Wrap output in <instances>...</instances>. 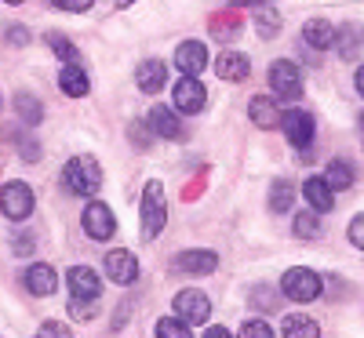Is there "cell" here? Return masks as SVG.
Returning a JSON list of instances; mask_svg holds the SVG:
<instances>
[{
	"label": "cell",
	"instance_id": "1",
	"mask_svg": "<svg viewBox=\"0 0 364 338\" xmlns=\"http://www.w3.org/2000/svg\"><path fill=\"white\" fill-rule=\"evenodd\" d=\"M139 219H142V236L154 240L164 222H168V204H164V186L161 182H146L142 190V204H139Z\"/></svg>",
	"mask_w": 364,
	"mask_h": 338
},
{
	"label": "cell",
	"instance_id": "2",
	"mask_svg": "<svg viewBox=\"0 0 364 338\" xmlns=\"http://www.w3.org/2000/svg\"><path fill=\"white\" fill-rule=\"evenodd\" d=\"M63 182H66V190L77 193V197H91V193H99V182H102V171L95 164V157H73L63 171Z\"/></svg>",
	"mask_w": 364,
	"mask_h": 338
},
{
	"label": "cell",
	"instance_id": "3",
	"mask_svg": "<svg viewBox=\"0 0 364 338\" xmlns=\"http://www.w3.org/2000/svg\"><path fill=\"white\" fill-rule=\"evenodd\" d=\"M281 291H284L291 302H314V298L324 291V284H321V276H317L314 269L295 266V269H288V273L281 276Z\"/></svg>",
	"mask_w": 364,
	"mask_h": 338
},
{
	"label": "cell",
	"instance_id": "4",
	"mask_svg": "<svg viewBox=\"0 0 364 338\" xmlns=\"http://www.w3.org/2000/svg\"><path fill=\"white\" fill-rule=\"evenodd\" d=\"M269 87L281 102H295L302 95V73L291 58H277V62L269 66Z\"/></svg>",
	"mask_w": 364,
	"mask_h": 338
},
{
	"label": "cell",
	"instance_id": "5",
	"mask_svg": "<svg viewBox=\"0 0 364 338\" xmlns=\"http://www.w3.org/2000/svg\"><path fill=\"white\" fill-rule=\"evenodd\" d=\"M171 310H175V317L186 324V327H197V324H208V317H211V302H208L204 291L186 288V291H178V295H175Z\"/></svg>",
	"mask_w": 364,
	"mask_h": 338
},
{
	"label": "cell",
	"instance_id": "6",
	"mask_svg": "<svg viewBox=\"0 0 364 338\" xmlns=\"http://www.w3.org/2000/svg\"><path fill=\"white\" fill-rule=\"evenodd\" d=\"M33 190L26 186V182H8L4 190H0V211L8 214L15 222H26L29 214H33Z\"/></svg>",
	"mask_w": 364,
	"mask_h": 338
},
{
	"label": "cell",
	"instance_id": "7",
	"mask_svg": "<svg viewBox=\"0 0 364 338\" xmlns=\"http://www.w3.org/2000/svg\"><path fill=\"white\" fill-rule=\"evenodd\" d=\"M281 128H284V138L295 146V149H306L314 142V116L306 109H288L281 116Z\"/></svg>",
	"mask_w": 364,
	"mask_h": 338
},
{
	"label": "cell",
	"instance_id": "8",
	"mask_svg": "<svg viewBox=\"0 0 364 338\" xmlns=\"http://www.w3.org/2000/svg\"><path fill=\"white\" fill-rule=\"evenodd\" d=\"M171 99H175V113H200L204 102H208V91H204V84L197 77H182L175 84Z\"/></svg>",
	"mask_w": 364,
	"mask_h": 338
},
{
	"label": "cell",
	"instance_id": "9",
	"mask_svg": "<svg viewBox=\"0 0 364 338\" xmlns=\"http://www.w3.org/2000/svg\"><path fill=\"white\" fill-rule=\"evenodd\" d=\"M84 233L91 240H109L117 233V219H113V211L99 200H91L87 211H84Z\"/></svg>",
	"mask_w": 364,
	"mask_h": 338
},
{
	"label": "cell",
	"instance_id": "10",
	"mask_svg": "<svg viewBox=\"0 0 364 338\" xmlns=\"http://www.w3.org/2000/svg\"><path fill=\"white\" fill-rule=\"evenodd\" d=\"M66 284H70V295L80 298V302H95L102 295V280L95 276V269H87V266H73L66 273Z\"/></svg>",
	"mask_w": 364,
	"mask_h": 338
},
{
	"label": "cell",
	"instance_id": "11",
	"mask_svg": "<svg viewBox=\"0 0 364 338\" xmlns=\"http://www.w3.org/2000/svg\"><path fill=\"white\" fill-rule=\"evenodd\" d=\"M106 276L113 284H120V288L135 284L139 280V258L132 251H109L106 255Z\"/></svg>",
	"mask_w": 364,
	"mask_h": 338
},
{
	"label": "cell",
	"instance_id": "12",
	"mask_svg": "<svg viewBox=\"0 0 364 338\" xmlns=\"http://www.w3.org/2000/svg\"><path fill=\"white\" fill-rule=\"evenodd\" d=\"M22 284L29 295H37V298H48L58 291V273L48 266V262H37V266H29L26 276H22Z\"/></svg>",
	"mask_w": 364,
	"mask_h": 338
},
{
	"label": "cell",
	"instance_id": "13",
	"mask_svg": "<svg viewBox=\"0 0 364 338\" xmlns=\"http://www.w3.org/2000/svg\"><path fill=\"white\" fill-rule=\"evenodd\" d=\"M175 66L186 77H200L204 66H208V48L200 40H182L178 51H175Z\"/></svg>",
	"mask_w": 364,
	"mask_h": 338
},
{
	"label": "cell",
	"instance_id": "14",
	"mask_svg": "<svg viewBox=\"0 0 364 338\" xmlns=\"http://www.w3.org/2000/svg\"><path fill=\"white\" fill-rule=\"evenodd\" d=\"M248 116L255 120V128L273 131V128H281V116H284V109L277 106V99H269V95H255V99L248 102Z\"/></svg>",
	"mask_w": 364,
	"mask_h": 338
},
{
	"label": "cell",
	"instance_id": "15",
	"mask_svg": "<svg viewBox=\"0 0 364 338\" xmlns=\"http://www.w3.org/2000/svg\"><path fill=\"white\" fill-rule=\"evenodd\" d=\"M149 131L161 135V138H171V142H182V138H186V128H182L178 113L168 109V106H157L154 113H149Z\"/></svg>",
	"mask_w": 364,
	"mask_h": 338
},
{
	"label": "cell",
	"instance_id": "16",
	"mask_svg": "<svg viewBox=\"0 0 364 338\" xmlns=\"http://www.w3.org/2000/svg\"><path fill=\"white\" fill-rule=\"evenodd\" d=\"M302 197H306L310 211H317V214H324V211L336 207V193H331V186H328L324 178H317V175L306 178V186H302Z\"/></svg>",
	"mask_w": 364,
	"mask_h": 338
},
{
	"label": "cell",
	"instance_id": "17",
	"mask_svg": "<svg viewBox=\"0 0 364 338\" xmlns=\"http://www.w3.org/2000/svg\"><path fill=\"white\" fill-rule=\"evenodd\" d=\"M215 73L230 84H240L252 73V62H248V55H240V51H223L219 62H215Z\"/></svg>",
	"mask_w": 364,
	"mask_h": 338
},
{
	"label": "cell",
	"instance_id": "18",
	"mask_svg": "<svg viewBox=\"0 0 364 338\" xmlns=\"http://www.w3.org/2000/svg\"><path fill=\"white\" fill-rule=\"evenodd\" d=\"M135 80H139V91H146V95H157V91L168 84V66L157 62V58H149V62L139 66Z\"/></svg>",
	"mask_w": 364,
	"mask_h": 338
},
{
	"label": "cell",
	"instance_id": "19",
	"mask_svg": "<svg viewBox=\"0 0 364 338\" xmlns=\"http://www.w3.org/2000/svg\"><path fill=\"white\" fill-rule=\"evenodd\" d=\"M302 40H306L310 48H331L336 44V26L324 22V18H310L306 26H302Z\"/></svg>",
	"mask_w": 364,
	"mask_h": 338
},
{
	"label": "cell",
	"instance_id": "20",
	"mask_svg": "<svg viewBox=\"0 0 364 338\" xmlns=\"http://www.w3.org/2000/svg\"><path fill=\"white\" fill-rule=\"evenodd\" d=\"M58 87H63L70 99H84L91 91V80H87V73L80 66H66L63 73H58Z\"/></svg>",
	"mask_w": 364,
	"mask_h": 338
},
{
	"label": "cell",
	"instance_id": "21",
	"mask_svg": "<svg viewBox=\"0 0 364 338\" xmlns=\"http://www.w3.org/2000/svg\"><path fill=\"white\" fill-rule=\"evenodd\" d=\"M324 182L331 186V193H336V190H350L353 182H357V171H353L350 160L339 157V160H331V164H328V178H324Z\"/></svg>",
	"mask_w": 364,
	"mask_h": 338
},
{
	"label": "cell",
	"instance_id": "22",
	"mask_svg": "<svg viewBox=\"0 0 364 338\" xmlns=\"http://www.w3.org/2000/svg\"><path fill=\"white\" fill-rule=\"evenodd\" d=\"M219 258L215 251H182L178 255V269H186V273H215Z\"/></svg>",
	"mask_w": 364,
	"mask_h": 338
},
{
	"label": "cell",
	"instance_id": "23",
	"mask_svg": "<svg viewBox=\"0 0 364 338\" xmlns=\"http://www.w3.org/2000/svg\"><path fill=\"white\" fill-rule=\"evenodd\" d=\"M284 338H321V327H317V320L314 317H302V313H295V317H284Z\"/></svg>",
	"mask_w": 364,
	"mask_h": 338
},
{
	"label": "cell",
	"instance_id": "24",
	"mask_svg": "<svg viewBox=\"0 0 364 338\" xmlns=\"http://www.w3.org/2000/svg\"><path fill=\"white\" fill-rule=\"evenodd\" d=\"M321 214L317 211H302V214H295V236L299 240H317L321 236Z\"/></svg>",
	"mask_w": 364,
	"mask_h": 338
},
{
	"label": "cell",
	"instance_id": "25",
	"mask_svg": "<svg viewBox=\"0 0 364 338\" xmlns=\"http://www.w3.org/2000/svg\"><path fill=\"white\" fill-rule=\"evenodd\" d=\"M291 200H295V190H291V182H284V178H277L269 186V211H288L291 207Z\"/></svg>",
	"mask_w": 364,
	"mask_h": 338
},
{
	"label": "cell",
	"instance_id": "26",
	"mask_svg": "<svg viewBox=\"0 0 364 338\" xmlns=\"http://www.w3.org/2000/svg\"><path fill=\"white\" fill-rule=\"evenodd\" d=\"M44 40H48V48H51V51H55L58 58H63L66 66H77V58H80V51L73 48V40H66L63 33H48Z\"/></svg>",
	"mask_w": 364,
	"mask_h": 338
},
{
	"label": "cell",
	"instance_id": "27",
	"mask_svg": "<svg viewBox=\"0 0 364 338\" xmlns=\"http://www.w3.org/2000/svg\"><path fill=\"white\" fill-rule=\"evenodd\" d=\"M157 338H193V331L178 317H161L157 320Z\"/></svg>",
	"mask_w": 364,
	"mask_h": 338
},
{
	"label": "cell",
	"instance_id": "28",
	"mask_svg": "<svg viewBox=\"0 0 364 338\" xmlns=\"http://www.w3.org/2000/svg\"><path fill=\"white\" fill-rule=\"evenodd\" d=\"M15 106H18V113L29 120V124H37V120L44 116V109H41V102L33 99V95H22V91H18V95H15Z\"/></svg>",
	"mask_w": 364,
	"mask_h": 338
},
{
	"label": "cell",
	"instance_id": "29",
	"mask_svg": "<svg viewBox=\"0 0 364 338\" xmlns=\"http://www.w3.org/2000/svg\"><path fill=\"white\" fill-rule=\"evenodd\" d=\"M237 29H240V22L230 15V22H223V15H215L211 18V33H215L219 40H226V37H237Z\"/></svg>",
	"mask_w": 364,
	"mask_h": 338
},
{
	"label": "cell",
	"instance_id": "30",
	"mask_svg": "<svg viewBox=\"0 0 364 338\" xmlns=\"http://www.w3.org/2000/svg\"><path fill=\"white\" fill-rule=\"evenodd\" d=\"M237 338H273V331H269V324L266 320H248L245 327H240V334Z\"/></svg>",
	"mask_w": 364,
	"mask_h": 338
},
{
	"label": "cell",
	"instance_id": "31",
	"mask_svg": "<svg viewBox=\"0 0 364 338\" xmlns=\"http://www.w3.org/2000/svg\"><path fill=\"white\" fill-rule=\"evenodd\" d=\"M277 26H281V15L277 11H259V33L262 37H273V33H277Z\"/></svg>",
	"mask_w": 364,
	"mask_h": 338
},
{
	"label": "cell",
	"instance_id": "32",
	"mask_svg": "<svg viewBox=\"0 0 364 338\" xmlns=\"http://www.w3.org/2000/svg\"><path fill=\"white\" fill-rule=\"evenodd\" d=\"M128 135H132V142H135V146H142V149H146L149 142H154V138H149V135H154V131H149V120H135V124L128 128Z\"/></svg>",
	"mask_w": 364,
	"mask_h": 338
},
{
	"label": "cell",
	"instance_id": "33",
	"mask_svg": "<svg viewBox=\"0 0 364 338\" xmlns=\"http://www.w3.org/2000/svg\"><path fill=\"white\" fill-rule=\"evenodd\" d=\"M70 313H73L77 320H91V317H95V305L80 302V298H70Z\"/></svg>",
	"mask_w": 364,
	"mask_h": 338
},
{
	"label": "cell",
	"instance_id": "34",
	"mask_svg": "<svg viewBox=\"0 0 364 338\" xmlns=\"http://www.w3.org/2000/svg\"><path fill=\"white\" fill-rule=\"evenodd\" d=\"M339 51H343V58H357V51H360V48H357V33H353L350 26L343 29V48H339Z\"/></svg>",
	"mask_w": 364,
	"mask_h": 338
},
{
	"label": "cell",
	"instance_id": "35",
	"mask_svg": "<svg viewBox=\"0 0 364 338\" xmlns=\"http://www.w3.org/2000/svg\"><path fill=\"white\" fill-rule=\"evenodd\" d=\"M48 4H55V8H63V11H87L95 0H48Z\"/></svg>",
	"mask_w": 364,
	"mask_h": 338
},
{
	"label": "cell",
	"instance_id": "36",
	"mask_svg": "<svg viewBox=\"0 0 364 338\" xmlns=\"http://www.w3.org/2000/svg\"><path fill=\"white\" fill-rule=\"evenodd\" d=\"M350 240H353L357 248L364 251V214H357V219L350 222Z\"/></svg>",
	"mask_w": 364,
	"mask_h": 338
},
{
	"label": "cell",
	"instance_id": "37",
	"mask_svg": "<svg viewBox=\"0 0 364 338\" xmlns=\"http://www.w3.org/2000/svg\"><path fill=\"white\" fill-rule=\"evenodd\" d=\"M37 338H73V334H70L63 324H55V320H51V324H44V327H41V334H37Z\"/></svg>",
	"mask_w": 364,
	"mask_h": 338
},
{
	"label": "cell",
	"instance_id": "38",
	"mask_svg": "<svg viewBox=\"0 0 364 338\" xmlns=\"http://www.w3.org/2000/svg\"><path fill=\"white\" fill-rule=\"evenodd\" d=\"M8 40H11V44H26V40H29V33L15 26V29H8Z\"/></svg>",
	"mask_w": 364,
	"mask_h": 338
},
{
	"label": "cell",
	"instance_id": "39",
	"mask_svg": "<svg viewBox=\"0 0 364 338\" xmlns=\"http://www.w3.org/2000/svg\"><path fill=\"white\" fill-rule=\"evenodd\" d=\"M204 338H233V334H230L226 327H208V331H204Z\"/></svg>",
	"mask_w": 364,
	"mask_h": 338
},
{
	"label": "cell",
	"instance_id": "40",
	"mask_svg": "<svg viewBox=\"0 0 364 338\" xmlns=\"http://www.w3.org/2000/svg\"><path fill=\"white\" fill-rule=\"evenodd\" d=\"M233 8H248V4H262V0H230Z\"/></svg>",
	"mask_w": 364,
	"mask_h": 338
},
{
	"label": "cell",
	"instance_id": "41",
	"mask_svg": "<svg viewBox=\"0 0 364 338\" xmlns=\"http://www.w3.org/2000/svg\"><path fill=\"white\" fill-rule=\"evenodd\" d=\"M357 91H360V99H364V66L357 70Z\"/></svg>",
	"mask_w": 364,
	"mask_h": 338
},
{
	"label": "cell",
	"instance_id": "42",
	"mask_svg": "<svg viewBox=\"0 0 364 338\" xmlns=\"http://www.w3.org/2000/svg\"><path fill=\"white\" fill-rule=\"evenodd\" d=\"M117 4H120V8H128V4H135V0H117Z\"/></svg>",
	"mask_w": 364,
	"mask_h": 338
},
{
	"label": "cell",
	"instance_id": "43",
	"mask_svg": "<svg viewBox=\"0 0 364 338\" xmlns=\"http://www.w3.org/2000/svg\"><path fill=\"white\" fill-rule=\"evenodd\" d=\"M357 124H360V135H364V113H360V120H357Z\"/></svg>",
	"mask_w": 364,
	"mask_h": 338
},
{
	"label": "cell",
	"instance_id": "44",
	"mask_svg": "<svg viewBox=\"0 0 364 338\" xmlns=\"http://www.w3.org/2000/svg\"><path fill=\"white\" fill-rule=\"evenodd\" d=\"M8 4H22V0H8Z\"/></svg>",
	"mask_w": 364,
	"mask_h": 338
}]
</instances>
